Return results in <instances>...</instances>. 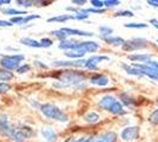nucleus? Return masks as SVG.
Listing matches in <instances>:
<instances>
[{
	"mask_svg": "<svg viewBox=\"0 0 158 142\" xmlns=\"http://www.w3.org/2000/svg\"><path fill=\"white\" fill-rule=\"evenodd\" d=\"M11 89V85L8 84V83H4V82H0V93L1 94H4V93H6Z\"/></svg>",
	"mask_w": 158,
	"mask_h": 142,
	"instance_id": "nucleus-41",
	"label": "nucleus"
},
{
	"mask_svg": "<svg viewBox=\"0 0 158 142\" xmlns=\"http://www.w3.org/2000/svg\"><path fill=\"white\" fill-rule=\"evenodd\" d=\"M94 137H80L78 140H76V142H93Z\"/></svg>",
	"mask_w": 158,
	"mask_h": 142,
	"instance_id": "nucleus-43",
	"label": "nucleus"
},
{
	"mask_svg": "<svg viewBox=\"0 0 158 142\" xmlns=\"http://www.w3.org/2000/svg\"><path fill=\"white\" fill-rule=\"evenodd\" d=\"M39 110L44 114V116H46L47 118L56 120V121L59 122H67V115L65 113H63L54 104H51V103L41 104V105H39Z\"/></svg>",
	"mask_w": 158,
	"mask_h": 142,
	"instance_id": "nucleus-2",
	"label": "nucleus"
},
{
	"mask_svg": "<svg viewBox=\"0 0 158 142\" xmlns=\"http://www.w3.org/2000/svg\"><path fill=\"white\" fill-rule=\"evenodd\" d=\"M19 130L24 135L26 136V137H31V136H33V134H34L33 129L31 128V127H27V126H21Z\"/></svg>",
	"mask_w": 158,
	"mask_h": 142,
	"instance_id": "nucleus-31",
	"label": "nucleus"
},
{
	"mask_svg": "<svg viewBox=\"0 0 158 142\" xmlns=\"http://www.w3.org/2000/svg\"><path fill=\"white\" fill-rule=\"evenodd\" d=\"M25 139H26V136L24 135L19 129H17V131L14 133L13 137H12V140H13L14 142H24L25 141Z\"/></svg>",
	"mask_w": 158,
	"mask_h": 142,
	"instance_id": "nucleus-30",
	"label": "nucleus"
},
{
	"mask_svg": "<svg viewBox=\"0 0 158 142\" xmlns=\"http://www.w3.org/2000/svg\"><path fill=\"white\" fill-rule=\"evenodd\" d=\"M10 2H11L10 0H0V6L4 5V4H10Z\"/></svg>",
	"mask_w": 158,
	"mask_h": 142,
	"instance_id": "nucleus-49",
	"label": "nucleus"
},
{
	"mask_svg": "<svg viewBox=\"0 0 158 142\" xmlns=\"http://www.w3.org/2000/svg\"><path fill=\"white\" fill-rule=\"evenodd\" d=\"M99 32H100V38H106V37H110V36H112L113 30H112L111 27L103 25V26L99 27Z\"/></svg>",
	"mask_w": 158,
	"mask_h": 142,
	"instance_id": "nucleus-27",
	"label": "nucleus"
},
{
	"mask_svg": "<svg viewBox=\"0 0 158 142\" xmlns=\"http://www.w3.org/2000/svg\"><path fill=\"white\" fill-rule=\"evenodd\" d=\"M149 121L151 122L152 124H158V109H156L151 115L149 116Z\"/></svg>",
	"mask_w": 158,
	"mask_h": 142,
	"instance_id": "nucleus-35",
	"label": "nucleus"
},
{
	"mask_svg": "<svg viewBox=\"0 0 158 142\" xmlns=\"http://www.w3.org/2000/svg\"><path fill=\"white\" fill-rule=\"evenodd\" d=\"M120 100H122V104H124V105L129 107V108H131V107L135 105V100L132 98L131 96H129L126 93L120 94Z\"/></svg>",
	"mask_w": 158,
	"mask_h": 142,
	"instance_id": "nucleus-22",
	"label": "nucleus"
},
{
	"mask_svg": "<svg viewBox=\"0 0 158 142\" xmlns=\"http://www.w3.org/2000/svg\"><path fill=\"white\" fill-rule=\"evenodd\" d=\"M124 26L127 27V28H146L148 24H144V23H129V24H125Z\"/></svg>",
	"mask_w": 158,
	"mask_h": 142,
	"instance_id": "nucleus-32",
	"label": "nucleus"
},
{
	"mask_svg": "<svg viewBox=\"0 0 158 142\" xmlns=\"http://www.w3.org/2000/svg\"><path fill=\"white\" fill-rule=\"evenodd\" d=\"M122 68L125 70V72L127 75H131V76H136V77H142L143 75L140 72V70H138L137 68H135V67H132V65H127L125 63H122V65H120Z\"/></svg>",
	"mask_w": 158,
	"mask_h": 142,
	"instance_id": "nucleus-19",
	"label": "nucleus"
},
{
	"mask_svg": "<svg viewBox=\"0 0 158 142\" xmlns=\"http://www.w3.org/2000/svg\"><path fill=\"white\" fill-rule=\"evenodd\" d=\"M12 78H13V74L12 72L7 71L5 69H0V82L6 83L7 81H10Z\"/></svg>",
	"mask_w": 158,
	"mask_h": 142,
	"instance_id": "nucleus-25",
	"label": "nucleus"
},
{
	"mask_svg": "<svg viewBox=\"0 0 158 142\" xmlns=\"http://www.w3.org/2000/svg\"><path fill=\"white\" fill-rule=\"evenodd\" d=\"M146 43L148 41L144 38H132L130 41H125L123 49L125 51H129V52L136 51V50H142V49L146 47Z\"/></svg>",
	"mask_w": 158,
	"mask_h": 142,
	"instance_id": "nucleus-5",
	"label": "nucleus"
},
{
	"mask_svg": "<svg viewBox=\"0 0 158 142\" xmlns=\"http://www.w3.org/2000/svg\"><path fill=\"white\" fill-rule=\"evenodd\" d=\"M74 18L77 19V20H85L89 18V14L85 13V12H83V10H79L78 13L74 14Z\"/></svg>",
	"mask_w": 158,
	"mask_h": 142,
	"instance_id": "nucleus-34",
	"label": "nucleus"
},
{
	"mask_svg": "<svg viewBox=\"0 0 158 142\" xmlns=\"http://www.w3.org/2000/svg\"><path fill=\"white\" fill-rule=\"evenodd\" d=\"M146 64H148V65H150V67H152V68L153 69H156V70H157L158 71V62H156V61H149L148 62V63H146Z\"/></svg>",
	"mask_w": 158,
	"mask_h": 142,
	"instance_id": "nucleus-44",
	"label": "nucleus"
},
{
	"mask_svg": "<svg viewBox=\"0 0 158 142\" xmlns=\"http://www.w3.org/2000/svg\"><path fill=\"white\" fill-rule=\"evenodd\" d=\"M71 19H76V18H74V15H72V14H61V15H58V17L48 18V19H47V21H48V23H54V21L64 23V21L71 20Z\"/></svg>",
	"mask_w": 158,
	"mask_h": 142,
	"instance_id": "nucleus-21",
	"label": "nucleus"
},
{
	"mask_svg": "<svg viewBox=\"0 0 158 142\" xmlns=\"http://www.w3.org/2000/svg\"><path fill=\"white\" fill-rule=\"evenodd\" d=\"M84 120H85V122H87V123H96V122L99 121V115L97 113L91 111V113H89V114H86V115L84 116Z\"/></svg>",
	"mask_w": 158,
	"mask_h": 142,
	"instance_id": "nucleus-26",
	"label": "nucleus"
},
{
	"mask_svg": "<svg viewBox=\"0 0 158 142\" xmlns=\"http://www.w3.org/2000/svg\"><path fill=\"white\" fill-rule=\"evenodd\" d=\"M72 4H76L78 6H83L84 4H86L85 0H72Z\"/></svg>",
	"mask_w": 158,
	"mask_h": 142,
	"instance_id": "nucleus-46",
	"label": "nucleus"
},
{
	"mask_svg": "<svg viewBox=\"0 0 158 142\" xmlns=\"http://www.w3.org/2000/svg\"><path fill=\"white\" fill-rule=\"evenodd\" d=\"M103 41L110 44L112 46H123L125 41L122 38V37H116V36H110V37H106V38H102Z\"/></svg>",
	"mask_w": 158,
	"mask_h": 142,
	"instance_id": "nucleus-18",
	"label": "nucleus"
},
{
	"mask_svg": "<svg viewBox=\"0 0 158 142\" xmlns=\"http://www.w3.org/2000/svg\"><path fill=\"white\" fill-rule=\"evenodd\" d=\"M90 2L93 8H97V10H102V7L104 6V1H100V0H91Z\"/></svg>",
	"mask_w": 158,
	"mask_h": 142,
	"instance_id": "nucleus-39",
	"label": "nucleus"
},
{
	"mask_svg": "<svg viewBox=\"0 0 158 142\" xmlns=\"http://www.w3.org/2000/svg\"><path fill=\"white\" fill-rule=\"evenodd\" d=\"M116 102H117L116 97H113L111 95H105V96H103V97L99 100L98 104L100 108H103L104 110H107V111H109L110 108H111Z\"/></svg>",
	"mask_w": 158,
	"mask_h": 142,
	"instance_id": "nucleus-12",
	"label": "nucleus"
},
{
	"mask_svg": "<svg viewBox=\"0 0 158 142\" xmlns=\"http://www.w3.org/2000/svg\"><path fill=\"white\" fill-rule=\"evenodd\" d=\"M15 131H17V129L11 127L7 115L1 114L0 115V135L7 136V137H11L12 139Z\"/></svg>",
	"mask_w": 158,
	"mask_h": 142,
	"instance_id": "nucleus-4",
	"label": "nucleus"
},
{
	"mask_svg": "<svg viewBox=\"0 0 158 142\" xmlns=\"http://www.w3.org/2000/svg\"><path fill=\"white\" fill-rule=\"evenodd\" d=\"M30 69H31V67H30L28 64H24V65H21V67H19L17 71H18L19 74H25V72H27V71H28Z\"/></svg>",
	"mask_w": 158,
	"mask_h": 142,
	"instance_id": "nucleus-42",
	"label": "nucleus"
},
{
	"mask_svg": "<svg viewBox=\"0 0 158 142\" xmlns=\"http://www.w3.org/2000/svg\"><path fill=\"white\" fill-rule=\"evenodd\" d=\"M25 59L24 54H11V56H2L0 59V64L5 70H18L20 62Z\"/></svg>",
	"mask_w": 158,
	"mask_h": 142,
	"instance_id": "nucleus-3",
	"label": "nucleus"
},
{
	"mask_svg": "<svg viewBox=\"0 0 158 142\" xmlns=\"http://www.w3.org/2000/svg\"><path fill=\"white\" fill-rule=\"evenodd\" d=\"M66 57H69V58H71V59H81L83 57H84V54L85 52H83V51H76V50H73V51H65L64 52Z\"/></svg>",
	"mask_w": 158,
	"mask_h": 142,
	"instance_id": "nucleus-23",
	"label": "nucleus"
},
{
	"mask_svg": "<svg viewBox=\"0 0 158 142\" xmlns=\"http://www.w3.org/2000/svg\"><path fill=\"white\" fill-rule=\"evenodd\" d=\"M13 24L11 21H6V20H0V26H4V27H8V26H12Z\"/></svg>",
	"mask_w": 158,
	"mask_h": 142,
	"instance_id": "nucleus-45",
	"label": "nucleus"
},
{
	"mask_svg": "<svg viewBox=\"0 0 158 142\" xmlns=\"http://www.w3.org/2000/svg\"><path fill=\"white\" fill-rule=\"evenodd\" d=\"M90 83L98 87H105L109 84V78L104 75H94L90 78Z\"/></svg>",
	"mask_w": 158,
	"mask_h": 142,
	"instance_id": "nucleus-15",
	"label": "nucleus"
},
{
	"mask_svg": "<svg viewBox=\"0 0 158 142\" xmlns=\"http://www.w3.org/2000/svg\"><path fill=\"white\" fill-rule=\"evenodd\" d=\"M103 61L109 62L110 61V58H109L107 56H91L89 59H86L85 68L89 69V70H97L98 64Z\"/></svg>",
	"mask_w": 158,
	"mask_h": 142,
	"instance_id": "nucleus-9",
	"label": "nucleus"
},
{
	"mask_svg": "<svg viewBox=\"0 0 158 142\" xmlns=\"http://www.w3.org/2000/svg\"><path fill=\"white\" fill-rule=\"evenodd\" d=\"M132 67L137 68L138 70H140V72L143 76H148L149 78L158 81V71L156 69H153L152 67L148 65V64H143V63H132Z\"/></svg>",
	"mask_w": 158,
	"mask_h": 142,
	"instance_id": "nucleus-6",
	"label": "nucleus"
},
{
	"mask_svg": "<svg viewBox=\"0 0 158 142\" xmlns=\"http://www.w3.org/2000/svg\"><path fill=\"white\" fill-rule=\"evenodd\" d=\"M17 4H18L19 6L30 7V6H32V5H34V1H32V0H18Z\"/></svg>",
	"mask_w": 158,
	"mask_h": 142,
	"instance_id": "nucleus-36",
	"label": "nucleus"
},
{
	"mask_svg": "<svg viewBox=\"0 0 158 142\" xmlns=\"http://www.w3.org/2000/svg\"><path fill=\"white\" fill-rule=\"evenodd\" d=\"M116 140H117V134L113 133V131H107V133L100 135L97 139L94 137L93 142H116Z\"/></svg>",
	"mask_w": 158,
	"mask_h": 142,
	"instance_id": "nucleus-17",
	"label": "nucleus"
},
{
	"mask_svg": "<svg viewBox=\"0 0 158 142\" xmlns=\"http://www.w3.org/2000/svg\"><path fill=\"white\" fill-rule=\"evenodd\" d=\"M127 58L130 61L133 62H138V63H143V64H146L149 61H151V54H130L127 56Z\"/></svg>",
	"mask_w": 158,
	"mask_h": 142,
	"instance_id": "nucleus-16",
	"label": "nucleus"
},
{
	"mask_svg": "<svg viewBox=\"0 0 158 142\" xmlns=\"http://www.w3.org/2000/svg\"><path fill=\"white\" fill-rule=\"evenodd\" d=\"M109 113H111V114H113V115H124L126 111L124 110V107H123L122 102L117 101L113 105H112L111 108H110Z\"/></svg>",
	"mask_w": 158,
	"mask_h": 142,
	"instance_id": "nucleus-20",
	"label": "nucleus"
},
{
	"mask_svg": "<svg viewBox=\"0 0 158 142\" xmlns=\"http://www.w3.org/2000/svg\"><path fill=\"white\" fill-rule=\"evenodd\" d=\"M148 5H150L152 7H158V0H149Z\"/></svg>",
	"mask_w": 158,
	"mask_h": 142,
	"instance_id": "nucleus-47",
	"label": "nucleus"
},
{
	"mask_svg": "<svg viewBox=\"0 0 158 142\" xmlns=\"http://www.w3.org/2000/svg\"><path fill=\"white\" fill-rule=\"evenodd\" d=\"M65 142H76V140H74V139H72V137H70V139H67Z\"/></svg>",
	"mask_w": 158,
	"mask_h": 142,
	"instance_id": "nucleus-50",
	"label": "nucleus"
},
{
	"mask_svg": "<svg viewBox=\"0 0 158 142\" xmlns=\"http://www.w3.org/2000/svg\"><path fill=\"white\" fill-rule=\"evenodd\" d=\"M120 5V1L118 0H106L104 1V6L106 7H114V6H118Z\"/></svg>",
	"mask_w": 158,
	"mask_h": 142,
	"instance_id": "nucleus-38",
	"label": "nucleus"
},
{
	"mask_svg": "<svg viewBox=\"0 0 158 142\" xmlns=\"http://www.w3.org/2000/svg\"><path fill=\"white\" fill-rule=\"evenodd\" d=\"M139 136V128L138 127H126L122 130V133H120V137H122V140H124V141H133V140H136V139H138Z\"/></svg>",
	"mask_w": 158,
	"mask_h": 142,
	"instance_id": "nucleus-7",
	"label": "nucleus"
},
{
	"mask_svg": "<svg viewBox=\"0 0 158 142\" xmlns=\"http://www.w3.org/2000/svg\"><path fill=\"white\" fill-rule=\"evenodd\" d=\"M4 14H7V15H14V17H19V15H24L26 14V12L24 11H19V10H15V8H6L2 11Z\"/></svg>",
	"mask_w": 158,
	"mask_h": 142,
	"instance_id": "nucleus-28",
	"label": "nucleus"
},
{
	"mask_svg": "<svg viewBox=\"0 0 158 142\" xmlns=\"http://www.w3.org/2000/svg\"><path fill=\"white\" fill-rule=\"evenodd\" d=\"M99 49V44L96 41H79L78 49L76 51H83V52H96Z\"/></svg>",
	"mask_w": 158,
	"mask_h": 142,
	"instance_id": "nucleus-10",
	"label": "nucleus"
},
{
	"mask_svg": "<svg viewBox=\"0 0 158 142\" xmlns=\"http://www.w3.org/2000/svg\"><path fill=\"white\" fill-rule=\"evenodd\" d=\"M51 34L54 36L57 39H59V41H66V38H67V34L63 31V28H60V30H56V31H52Z\"/></svg>",
	"mask_w": 158,
	"mask_h": 142,
	"instance_id": "nucleus-29",
	"label": "nucleus"
},
{
	"mask_svg": "<svg viewBox=\"0 0 158 142\" xmlns=\"http://www.w3.org/2000/svg\"><path fill=\"white\" fill-rule=\"evenodd\" d=\"M20 43H21L23 45H26V46H30V47H34V49L41 47L40 46L39 41H37L35 39H32V38H21V39H20Z\"/></svg>",
	"mask_w": 158,
	"mask_h": 142,
	"instance_id": "nucleus-24",
	"label": "nucleus"
},
{
	"mask_svg": "<svg viewBox=\"0 0 158 142\" xmlns=\"http://www.w3.org/2000/svg\"><path fill=\"white\" fill-rule=\"evenodd\" d=\"M78 45H79V41L66 39V41H60L58 47L61 49V50H64V51H73V50H77L78 49Z\"/></svg>",
	"mask_w": 158,
	"mask_h": 142,
	"instance_id": "nucleus-14",
	"label": "nucleus"
},
{
	"mask_svg": "<svg viewBox=\"0 0 158 142\" xmlns=\"http://www.w3.org/2000/svg\"><path fill=\"white\" fill-rule=\"evenodd\" d=\"M58 83H54L53 85L57 88H66V87H79L85 81V75L76 70H65L61 71L57 76Z\"/></svg>",
	"mask_w": 158,
	"mask_h": 142,
	"instance_id": "nucleus-1",
	"label": "nucleus"
},
{
	"mask_svg": "<svg viewBox=\"0 0 158 142\" xmlns=\"http://www.w3.org/2000/svg\"><path fill=\"white\" fill-rule=\"evenodd\" d=\"M38 18H40L39 15H37V14H30V15H24V18H23V23H21V25L23 24H26V23H28L30 20H33V19H38Z\"/></svg>",
	"mask_w": 158,
	"mask_h": 142,
	"instance_id": "nucleus-40",
	"label": "nucleus"
},
{
	"mask_svg": "<svg viewBox=\"0 0 158 142\" xmlns=\"http://www.w3.org/2000/svg\"><path fill=\"white\" fill-rule=\"evenodd\" d=\"M149 23H150V24H151L155 28H157V30H158V20H157V19H150V21H149Z\"/></svg>",
	"mask_w": 158,
	"mask_h": 142,
	"instance_id": "nucleus-48",
	"label": "nucleus"
},
{
	"mask_svg": "<svg viewBox=\"0 0 158 142\" xmlns=\"http://www.w3.org/2000/svg\"><path fill=\"white\" fill-rule=\"evenodd\" d=\"M133 15L135 13L129 10H122V11H118L114 13V17H133Z\"/></svg>",
	"mask_w": 158,
	"mask_h": 142,
	"instance_id": "nucleus-33",
	"label": "nucleus"
},
{
	"mask_svg": "<svg viewBox=\"0 0 158 142\" xmlns=\"http://www.w3.org/2000/svg\"><path fill=\"white\" fill-rule=\"evenodd\" d=\"M63 31L67 36H79V37H92V32H87L83 30H77V28H69V27H63Z\"/></svg>",
	"mask_w": 158,
	"mask_h": 142,
	"instance_id": "nucleus-13",
	"label": "nucleus"
},
{
	"mask_svg": "<svg viewBox=\"0 0 158 142\" xmlns=\"http://www.w3.org/2000/svg\"><path fill=\"white\" fill-rule=\"evenodd\" d=\"M85 59H74V61H54L52 65L63 68H81L85 67Z\"/></svg>",
	"mask_w": 158,
	"mask_h": 142,
	"instance_id": "nucleus-8",
	"label": "nucleus"
},
{
	"mask_svg": "<svg viewBox=\"0 0 158 142\" xmlns=\"http://www.w3.org/2000/svg\"><path fill=\"white\" fill-rule=\"evenodd\" d=\"M157 102H158V101H157Z\"/></svg>",
	"mask_w": 158,
	"mask_h": 142,
	"instance_id": "nucleus-52",
	"label": "nucleus"
},
{
	"mask_svg": "<svg viewBox=\"0 0 158 142\" xmlns=\"http://www.w3.org/2000/svg\"><path fill=\"white\" fill-rule=\"evenodd\" d=\"M40 135L44 137V140L47 142H57L58 135L51 127H41L40 128Z\"/></svg>",
	"mask_w": 158,
	"mask_h": 142,
	"instance_id": "nucleus-11",
	"label": "nucleus"
},
{
	"mask_svg": "<svg viewBox=\"0 0 158 142\" xmlns=\"http://www.w3.org/2000/svg\"><path fill=\"white\" fill-rule=\"evenodd\" d=\"M157 43H158V39H157Z\"/></svg>",
	"mask_w": 158,
	"mask_h": 142,
	"instance_id": "nucleus-51",
	"label": "nucleus"
},
{
	"mask_svg": "<svg viewBox=\"0 0 158 142\" xmlns=\"http://www.w3.org/2000/svg\"><path fill=\"white\" fill-rule=\"evenodd\" d=\"M39 43L41 47H50L53 44V41L50 38H41V41Z\"/></svg>",
	"mask_w": 158,
	"mask_h": 142,
	"instance_id": "nucleus-37",
	"label": "nucleus"
}]
</instances>
